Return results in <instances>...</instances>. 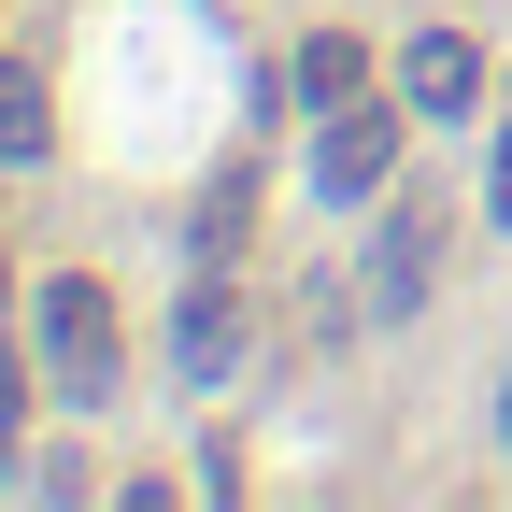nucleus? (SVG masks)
<instances>
[{"label": "nucleus", "mask_w": 512, "mask_h": 512, "mask_svg": "<svg viewBox=\"0 0 512 512\" xmlns=\"http://www.w3.org/2000/svg\"><path fill=\"white\" fill-rule=\"evenodd\" d=\"M29 328H43V370H57V399H114V299L86 285V271H57L43 299H29Z\"/></svg>", "instance_id": "1"}, {"label": "nucleus", "mask_w": 512, "mask_h": 512, "mask_svg": "<svg viewBox=\"0 0 512 512\" xmlns=\"http://www.w3.org/2000/svg\"><path fill=\"white\" fill-rule=\"evenodd\" d=\"M399 128H413V100H399V114H384V100H328L313 185H328V200H384V185H399Z\"/></svg>", "instance_id": "2"}, {"label": "nucleus", "mask_w": 512, "mask_h": 512, "mask_svg": "<svg viewBox=\"0 0 512 512\" xmlns=\"http://www.w3.org/2000/svg\"><path fill=\"white\" fill-rule=\"evenodd\" d=\"M399 100H413V114H470V100H484V43H470V29H427V43L399 57Z\"/></svg>", "instance_id": "3"}, {"label": "nucleus", "mask_w": 512, "mask_h": 512, "mask_svg": "<svg viewBox=\"0 0 512 512\" xmlns=\"http://www.w3.org/2000/svg\"><path fill=\"white\" fill-rule=\"evenodd\" d=\"M427 256H441V228L399 214V228H384V256H370V299H384V313H413V299H427Z\"/></svg>", "instance_id": "4"}, {"label": "nucleus", "mask_w": 512, "mask_h": 512, "mask_svg": "<svg viewBox=\"0 0 512 512\" xmlns=\"http://www.w3.org/2000/svg\"><path fill=\"white\" fill-rule=\"evenodd\" d=\"M171 356H185V370L214 384V370L242 356V299H228V285H200V299H185V328H171Z\"/></svg>", "instance_id": "5"}, {"label": "nucleus", "mask_w": 512, "mask_h": 512, "mask_svg": "<svg viewBox=\"0 0 512 512\" xmlns=\"http://www.w3.org/2000/svg\"><path fill=\"white\" fill-rule=\"evenodd\" d=\"M299 100H370V43L356 29H313L299 43Z\"/></svg>", "instance_id": "6"}, {"label": "nucleus", "mask_w": 512, "mask_h": 512, "mask_svg": "<svg viewBox=\"0 0 512 512\" xmlns=\"http://www.w3.org/2000/svg\"><path fill=\"white\" fill-rule=\"evenodd\" d=\"M57 143V100H43V72H0V157H43Z\"/></svg>", "instance_id": "7"}, {"label": "nucleus", "mask_w": 512, "mask_h": 512, "mask_svg": "<svg viewBox=\"0 0 512 512\" xmlns=\"http://www.w3.org/2000/svg\"><path fill=\"white\" fill-rule=\"evenodd\" d=\"M29 427V370H15V342H0V441Z\"/></svg>", "instance_id": "8"}, {"label": "nucleus", "mask_w": 512, "mask_h": 512, "mask_svg": "<svg viewBox=\"0 0 512 512\" xmlns=\"http://www.w3.org/2000/svg\"><path fill=\"white\" fill-rule=\"evenodd\" d=\"M484 214L512 228V128H498V157H484Z\"/></svg>", "instance_id": "9"}, {"label": "nucleus", "mask_w": 512, "mask_h": 512, "mask_svg": "<svg viewBox=\"0 0 512 512\" xmlns=\"http://www.w3.org/2000/svg\"><path fill=\"white\" fill-rule=\"evenodd\" d=\"M498 441H512V399H498Z\"/></svg>", "instance_id": "10"}]
</instances>
